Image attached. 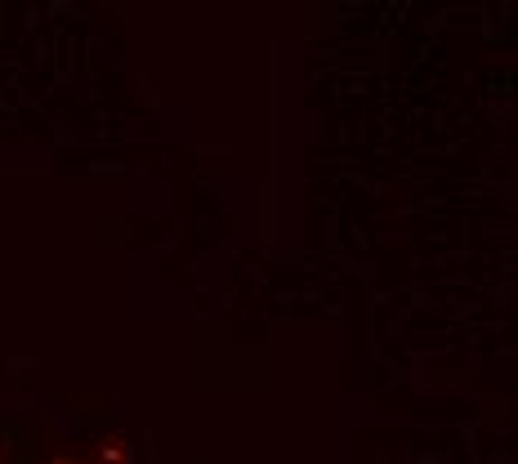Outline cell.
<instances>
[{"mask_svg": "<svg viewBox=\"0 0 518 464\" xmlns=\"http://www.w3.org/2000/svg\"><path fill=\"white\" fill-rule=\"evenodd\" d=\"M54 464H81V460H67V456H59V460H54Z\"/></svg>", "mask_w": 518, "mask_h": 464, "instance_id": "6da1fadb", "label": "cell"}]
</instances>
